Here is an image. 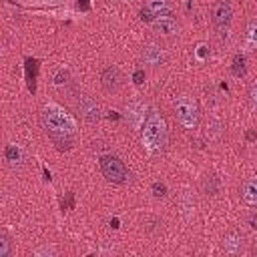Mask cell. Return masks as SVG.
Wrapping results in <instances>:
<instances>
[{
    "label": "cell",
    "mask_w": 257,
    "mask_h": 257,
    "mask_svg": "<svg viewBox=\"0 0 257 257\" xmlns=\"http://www.w3.org/2000/svg\"><path fill=\"white\" fill-rule=\"evenodd\" d=\"M241 197L249 207H257V179H247L241 185Z\"/></svg>",
    "instance_id": "11"
},
{
    "label": "cell",
    "mask_w": 257,
    "mask_h": 257,
    "mask_svg": "<svg viewBox=\"0 0 257 257\" xmlns=\"http://www.w3.org/2000/svg\"><path fill=\"white\" fill-rule=\"evenodd\" d=\"M219 189H221V181H219V177L217 175H205L203 179H201V193L203 195H209V197H215L217 193H219Z\"/></svg>",
    "instance_id": "12"
},
{
    "label": "cell",
    "mask_w": 257,
    "mask_h": 257,
    "mask_svg": "<svg viewBox=\"0 0 257 257\" xmlns=\"http://www.w3.org/2000/svg\"><path fill=\"white\" fill-rule=\"evenodd\" d=\"M100 171L104 175L106 181L110 183H116V185H124L128 179H131V173L128 169L124 167V163L114 157V155H102L100 157Z\"/></svg>",
    "instance_id": "4"
},
{
    "label": "cell",
    "mask_w": 257,
    "mask_h": 257,
    "mask_svg": "<svg viewBox=\"0 0 257 257\" xmlns=\"http://www.w3.org/2000/svg\"><path fill=\"white\" fill-rule=\"evenodd\" d=\"M249 98H251V104L257 108V84L251 86V90H249Z\"/></svg>",
    "instance_id": "22"
},
{
    "label": "cell",
    "mask_w": 257,
    "mask_h": 257,
    "mask_svg": "<svg viewBox=\"0 0 257 257\" xmlns=\"http://www.w3.org/2000/svg\"><path fill=\"white\" fill-rule=\"evenodd\" d=\"M40 120L50 137H72L76 131L74 118L58 104H46L40 112Z\"/></svg>",
    "instance_id": "2"
},
{
    "label": "cell",
    "mask_w": 257,
    "mask_h": 257,
    "mask_svg": "<svg viewBox=\"0 0 257 257\" xmlns=\"http://www.w3.org/2000/svg\"><path fill=\"white\" fill-rule=\"evenodd\" d=\"M141 141L149 155H159L165 151V147L169 143V128H167L165 116L157 108H151L147 112V116L143 118Z\"/></svg>",
    "instance_id": "1"
},
{
    "label": "cell",
    "mask_w": 257,
    "mask_h": 257,
    "mask_svg": "<svg viewBox=\"0 0 257 257\" xmlns=\"http://www.w3.org/2000/svg\"><path fill=\"white\" fill-rule=\"evenodd\" d=\"M255 139V133H247V141H253Z\"/></svg>",
    "instance_id": "24"
},
{
    "label": "cell",
    "mask_w": 257,
    "mask_h": 257,
    "mask_svg": "<svg viewBox=\"0 0 257 257\" xmlns=\"http://www.w3.org/2000/svg\"><path fill=\"white\" fill-rule=\"evenodd\" d=\"M76 110L86 122H96L100 118V104L92 96H80V100L76 104Z\"/></svg>",
    "instance_id": "6"
},
{
    "label": "cell",
    "mask_w": 257,
    "mask_h": 257,
    "mask_svg": "<svg viewBox=\"0 0 257 257\" xmlns=\"http://www.w3.org/2000/svg\"><path fill=\"white\" fill-rule=\"evenodd\" d=\"M133 78H135V82H137V84H141V82H143V78H145V72H143V70H137Z\"/></svg>",
    "instance_id": "23"
},
{
    "label": "cell",
    "mask_w": 257,
    "mask_h": 257,
    "mask_svg": "<svg viewBox=\"0 0 257 257\" xmlns=\"http://www.w3.org/2000/svg\"><path fill=\"white\" fill-rule=\"evenodd\" d=\"M4 159H6L8 165H12V167H20L22 161H24V153H22V149H20L18 145L10 143V145H6V149H4Z\"/></svg>",
    "instance_id": "13"
},
{
    "label": "cell",
    "mask_w": 257,
    "mask_h": 257,
    "mask_svg": "<svg viewBox=\"0 0 257 257\" xmlns=\"http://www.w3.org/2000/svg\"><path fill=\"white\" fill-rule=\"evenodd\" d=\"M151 191H153V195H155L157 199H163V197H167V185H165V183H161V181L153 183Z\"/></svg>",
    "instance_id": "18"
},
{
    "label": "cell",
    "mask_w": 257,
    "mask_h": 257,
    "mask_svg": "<svg viewBox=\"0 0 257 257\" xmlns=\"http://www.w3.org/2000/svg\"><path fill=\"white\" fill-rule=\"evenodd\" d=\"M243 247V235L239 231H227L225 237H223V249L227 253H239Z\"/></svg>",
    "instance_id": "10"
},
{
    "label": "cell",
    "mask_w": 257,
    "mask_h": 257,
    "mask_svg": "<svg viewBox=\"0 0 257 257\" xmlns=\"http://www.w3.org/2000/svg\"><path fill=\"white\" fill-rule=\"evenodd\" d=\"M145 8L151 12L153 20H155L157 16H167V14H171V4H169L167 0H147Z\"/></svg>",
    "instance_id": "14"
},
{
    "label": "cell",
    "mask_w": 257,
    "mask_h": 257,
    "mask_svg": "<svg viewBox=\"0 0 257 257\" xmlns=\"http://www.w3.org/2000/svg\"><path fill=\"white\" fill-rule=\"evenodd\" d=\"M143 60L151 66H161L165 62V50L159 44H147L143 48Z\"/></svg>",
    "instance_id": "9"
},
{
    "label": "cell",
    "mask_w": 257,
    "mask_h": 257,
    "mask_svg": "<svg viewBox=\"0 0 257 257\" xmlns=\"http://www.w3.org/2000/svg\"><path fill=\"white\" fill-rule=\"evenodd\" d=\"M100 84L106 92H116L122 84V74L116 66H106L100 74Z\"/></svg>",
    "instance_id": "7"
},
{
    "label": "cell",
    "mask_w": 257,
    "mask_h": 257,
    "mask_svg": "<svg viewBox=\"0 0 257 257\" xmlns=\"http://www.w3.org/2000/svg\"><path fill=\"white\" fill-rule=\"evenodd\" d=\"M151 26H153L155 32H159V34H163V36H173V34L179 32V22H177L171 14H167V16H157V18L151 22Z\"/></svg>",
    "instance_id": "8"
},
{
    "label": "cell",
    "mask_w": 257,
    "mask_h": 257,
    "mask_svg": "<svg viewBox=\"0 0 257 257\" xmlns=\"http://www.w3.org/2000/svg\"><path fill=\"white\" fill-rule=\"evenodd\" d=\"M213 26L217 28V32H227L229 26H231V20H233V8H231V2L229 0H217L213 4Z\"/></svg>",
    "instance_id": "5"
},
{
    "label": "cell",
    "mask_w": 257,
    "mask_h": 257,
    "mask_svg": "<svg viewBox=\"0 0 257 257\" xmlns=\"http://www.w3.org/2000/svg\"><path fill=\"white\" fill-rule=\"evenodd\" d=\"M8 249H10V241L6 235L0 237V257H8Z\"/></svg>",
    "instance_id": "19"
},
{
    "label": "cell",
    "mask_w": 257,
    "mask_h": 257,
    "mask_svg": "<svg viewBox=\"0 0 257 257\" xmlns=\"http://www.w3.org/2000/svg\"><path fill=\"white\" fill-rule=\"evenodd\" d=\"M231 72H233V76H237V78H241V76L247 74V60H245L243 54H235V56H233Z\"/></svg>",
    "instance_id": "15"
},
{
    "label": "cell",
    "mask_w": 257,
    "mask_h": 257,
    "mask_svg": "<svg viewBox=\"0 0 257 257\" xmlns=\"http://www.w3.org/2000/svg\"><path fill=\"white\" fill-rule=\"evenodd\" d=\"M247 225H249L251 229H255V231H257V211H253V213H249V215H247Z\"/></svg>",
    "instance_id": "21"
},
{
    "label": "cell",
    "mask_w": 257,
    "mask_h": 257,
    "mask_svg": "<svg viewBox=\"0 0 257 257\" xmlns=\"http://www.w3.org/2000/svg\"><path fill=\"white\" fill-rule=\"evenodd\" d=\"M207 135H209L211 139H221V135H223L221 122H219V120H209V124H207Z\"/></svg>",
    "instance_id": "16"
},
{
    "label": "cell",
    "mask_w": 257,
    "mask_h": 257,
    "mask_svg": "<svg viewBox=\"0 0 257 257\" xmlns=\"http://www.w3.org/2000/svg\"><path fill=\"white\" fill-rule=\"evenodd\" d=\"M247 38H249V42L257 44V18L249 20V24H247Z\"/></svg>",
    "instance_id": "17"
},
{
    "label": "cell",
    "mask_w": 257,
    "mask_h": 257,
    "mask_svg": "<svg viewBox=\"0 0 257 257\" xmlns=\"http://www.w3.org/2000/svg\"><path fill=\"white\" fill-rule=\"evenodd\" d=\"M66 78H68V72L66 70H58L54 74V84H62V82H66Z\"/></svg>",
    "instance_id": "20"
},
{
    "label": "cell",
    "mask_w": 257,
    "mask_h": 257,
    "mask_svg": "<svg viewBox=\"0 0 257 257\" xmlns=\"http://www.w3.org/2000/svg\"><path fill=\"white\" fill-rule=\"evenodd\" d=\"M173 110H175V118L177 122L185 128V131H195L199 126V120H201V110H199V104L193 96L189 94H181L175 98L173 102Z\"/></svg>",
    "instance_id": "3"
}]
</instances>
